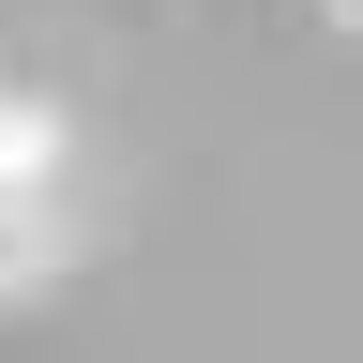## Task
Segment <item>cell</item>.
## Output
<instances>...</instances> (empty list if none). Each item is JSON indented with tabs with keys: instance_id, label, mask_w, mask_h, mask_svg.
I'll use <instances>...</instances> for the list:
<instances>
[{
	"instance_id": "6da1fadb",
	"label": "cell",
	"mask_w": 363,
	"mask_h": 363,
	"mask_svg": "<svg viewBox=\"0 0 363 363\" xmlns=\"http://www.w3.org/2000/svg\"><path fill=\"white\" fill-rule=\"evenodd\" d=\"M45 242H61V227H45V182H0V288H30Z\"/></svg>"
},
{
	"instance_id": "7a4b0ae2",
	"label": "cell",
	"mask_w": 363,
	"mask_h": 363,
	"mask_svg": "<svg viewBox=\"0 0 363 363\" xmlns=\"http://www.w3.org/2000/svg\"><path fill=\"white\" fill-rule=\"evenodd\" d=\"M333 16H348V30H363V0H333Z\"/></svg>"
}]
</instances>
